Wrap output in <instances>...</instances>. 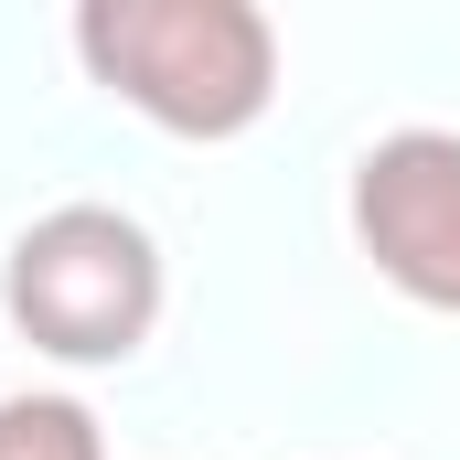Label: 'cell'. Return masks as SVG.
<instances>
[{
	"label": "cell",
	"mask_w": 460,
	"mask_h": 460,
	"mask_svg": "<svg viewBox=\"0 0 460 460\" xmlns=\"http://www.w3.org/2000/svg\"><path fill=\"white\" fill-rule=\"evenodd\" d=\"M0 460H108L97 407H75V396H0Z\"/></svg>",
	"instance_id": "277c9868"
},
{
	"label": "cell",
	"mask_w": 460,
	"mask_h": 460,
	"mask_svg": "<svg viewBox=\"0 0 460 460\" xmlns=\"http://www.w3.org/2000/svg\"><path fill=\"white\" fill-rule=\"evenodd\" d=\"M0 311L54 364H128L161 322V246L118 204H54L11 235Z\"/></svg>",
	"instance_id": "7a4b0ae2"
},
{
	"label": "cell",
	"mask_w": 460,
	"mask_h": 460,
	"mask_svg": "<svg viewBox=\"0 0 460 460\" xmlns=\"http://www.w3.org/2000/svg\"><path fill=\"white\" fill-rule=\"evenodd\" d=\"M353 246L418 311H460V128H385L353 161Z\"/></svg>",
	"instance_id": "3957f363"
},
{
	"label": "cell",
	"mask_w": 460,
	"mask_h": 460,
	"mask_svg": "<svg viewBox=\"0 0 460 460\" xmlns=\"http://www.w3.org/2000/svg\"><path fill=\"white\" fill-rule=\"evenodd\" d=\"M75 54L172 139H235L279 97V32L257 0H86Z\"/></svg>",
	"instance_id": "6da1fadb"
}]
</instances>
